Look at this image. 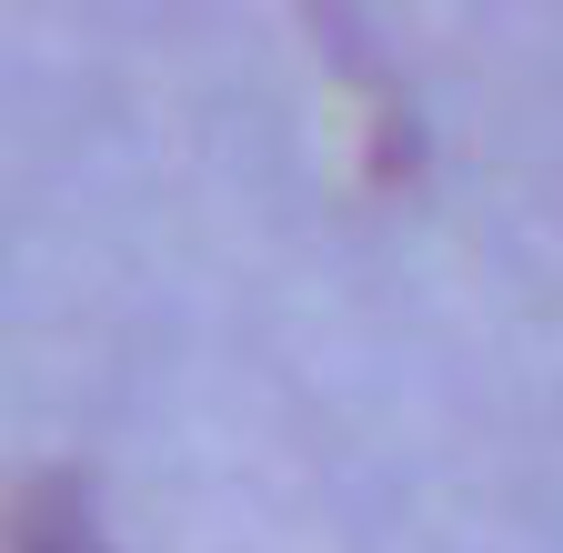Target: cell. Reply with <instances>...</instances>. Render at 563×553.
Returning a JSON list of instances; mask_svg holds the SVG:
<instances>
[{
	"instance_id": "obj_1",
	"label": "cell",
	"mask_w": 563,
	"mask_h": 553,
	"mask_svg": "<svg viewBox=\"0 0 563 553\" xmlns=\"http://www.w3.org/2000/svg\"><path fill=\"white\" fill-rule=\"evenodd\" d=\"M11 553H111V543H101L91 504L70 494V483H51V494H31V504H21V533H11Z\"/></svg>"
}]
</instances>
